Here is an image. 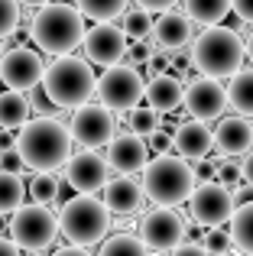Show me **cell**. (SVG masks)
Here are the masks:
<instances>
[{
    "instance_id": "cell-1",
    "label": "cell",
    "mask_w": 253,
    "mask_h": 256,
    "mask_svg": "<svg viewBox=\"0 0 253 256\" xmlns=\"http://www.w3.org/2000/svg\"><path fill=\"white\" fill-rule=\"evenodd\" d=\"M26 169L32 172H56L72 156V133L56 117H36L26 120L16 133V146Z\"/></svg>"
},
{
    "instance_id": "cell-2",
    "label": "cell",
    "mask_w": 253,
    "mask_h": 256,
    "mask_svg": "<svg viewBox=\"0 0 253 256\" xmlns=\"http://www.w3.org/2000/svg\"><path fill=\"white\" fill-rule=\"evenodd\" d=\"M30 36L42 52L62 56V52H72V49L82 46L84 16H82V10L72 6V4H42L39 13L32 16Z\"/></svg>"
},
{
    "instance_id": "cell-3",
    "label": "cell",
    "mask_w": 253,
    "mask_h": 256,
    "mask_svg": "<svg viewBox=\"0 0 253 256\" xmlns=\"http://www.w3.org/2000/svg\"><path fill=\"white\" fill-rule=\"evenodd\" d=\"M94 72L88 58H75L72 52L56 56V62L42 68V91L56 107H78L94 94Z\"/></svg>"
},
{
    "instance_id": "cell-4",
    "label": "cell",
    "mask_w": 253,
    "mask_h": 256,
    "mask_svg": "<svg viewBox=\"0 0 253 256\" xmlns=\"http://www.w3.org/2000/svg\"><path fill=\"white\" fill-rule=\"evenodd\" d=\"M140 172H143V194L156 204H182L195 188V172L178 152L176 156L159 152L156 159H146Z\"/></svg>"
},
{
    "instance_id": "cell-5",
    "label": "cell",
    "mask_w": 253,
    "mask_h": 256,
    "mask_svg": "<svg viewBox=\"0 0 253 256\" xmlns=\"http://www.w3.org/2000/svg\"><path fill=\"white\" fill-rule=\"evenodd\" d=\"M244 39L237 36L228 26L211 23L202 36L195 39V49H192V65H195L202 75L211 78H230L237 68L244 65Z\"/></svg>"
},
{
    "instance_id": "cell-6",
    "label": "cell",
    "mask_w": 253,
    "mask_h": 256,
    "mask_svg": "<svg viewBox=\"0 0 253 256\" xmlns=\"http://www.w3.org/2000/svg\"><path fill=\"white\" fill-rule=\"evenodd\" d=\"M108 230H110V211L104 201L84 192H78V198L65 201L62 214H58V234L72 246H94L104 240Z\"/></svg>"
},
{
    "instance_id": "cell-7",
    "label": "cell",
    "mask_w": 253,
    "mask_h": 256,
    "mask_svg": "<svg viewBox=\"0 0 253 256\" xmlns=\"http://www.w3.org/2000/svg\"><path fill=\"white\" fill-rule=\"evenodd\" d=\"M10 240L20 250H49L58 237V218L49 211V204H20L10 211V224H6Z\"/></svg>"
},
{
    "instance_id": "cell-8",
    "label": "cell",
    "mask_w": 253,
    "mask_h": 256,
    "mask_svg": "<svg viewBox=\"0 0 253 256\" xmlns=\"http://www.w3.org/2000/svg\"><path fill=\"white\" fill-rule=\"evenodd\" d=\"M94 94L104 107H110L114 114H126L130 107H136L143 100V78H140L136 65H108L101 78L94 82Z\"/></svg>"
},
{
    "instance_id": "cell-9",
    "label": "cell",
    "mask_w": 253,
    "mask_h": 256,
    "mask_svg": "<svg viewBox=\"0 0 253 256\" xmlns=\"http://www.w3.org/2000/svg\"><path fill=\"white\" fill-rule=\"evenodd\" d=\"M185 201H188L192 218L204 227H224L230 220V214H234V208H237L234 192H230L228 185H221L218 178L195 182V188H192V194Z\"/></svg>"
},
{
    "instance_id": "cell-10",
    "label": "cell",
    "mask_w": 253,
    "mask_h": 256,
    "mask_svg": "<svg viewBox=\"0 0 253 256\" xmlns=\"http://www.w3.org/2000/svg\"><path fill=\"white\" fill-rule=\"evenodd\" d=\"M68 133H72V143H78L82 150H101L117 133L114 110L104 107V104H88V100H82V104L75 107V114H72Z\"/></svg>"
},
{
    "instance_id": "cell-11",
    "label": "cell",
    "mask_w": 253,
    "mask_h": 256,
    "mask_svg": "<svg viewBox=\"0 0 253 256\" xmlns=\"http://www.w3.org/2000/svg\"><path fill=\"white\" fill-rule=\"evenodd\" d=\"M182 107L195 120H218L228 107V91H224L221 78H188V84L182 88Z\"/></svg>"
},
{
    "instance_id": "cell-12",
    "label": "cell",
    "mask_w": 253,
    "mask_h": 256,
    "mask_svg": "<svg viewBox=\"0 0 253 256\" xmlns=\"http://www.w3.org/2000/svg\"><path fill=\"white\" fill-rule=\"evenodd\" d=\"M185 234L188 227H185L182 214L176 211V204H159L140 220V240L146 244V250H176V244Z\"/></svg>"
},
{
    "instance_id": "cell-13",
    "label": "cell",
    "mask_w": 253,
    "mask_h": 256,
    "mask_svg": "<svg viewBox=\"0 0 253 256\" xmlns=\"http://www.w3.org/2000/svg\"><path fill=\"white\" fill-rule=\"evenodd\" d=\"M42 58L36 49H26V46H13L4 52L0 58V82L13 91H32L42 82Z\"/></svg>"
},
{
    "instance_id": "cell-14",
    "label": "cell",
    "mask_w": 253,
    "mask_h": 256,
    "mask_svg": "<svg viewBox=\"0 0 253 256\" xmlns=\"http://www.w3.org/2000/svg\"><path fill=\"white\" fill-rule=\"evenodd\" d=\"M82 46H84V58L91 65H108L114 62H124V52H126V36L120 26H114L110 20H98V26L84 30L82 36Z\"/></svg>"
},
{
    "instance_id": "cell-15",
    "label": "cell",
    "mask_w": 253,
    "mask_h": 256,
    "mask_svg": "<svg viewBox=\"0 0 253 256\" xmlns=\"http://www.w3.org/2000/svg\"><path fill=\"white\" fill-rule=\"evenodd\" d=\"M110 175V166L101 152L94 150H84V152H72L65 159V182H68L75 192H84V194H94L104 188Z\"/></svg>"
},
{
    "instance_id": "cell-16",
    "label": "cell",
    "mask_w": 253,
    "mask_h": 256,
    "mask_svg": "<svg viewBox=\"0 0 253 256\" xmlns=\"http://www.w3.org/2000/svg\"><path fill=\"white\" fill-rule=\"evenodd\" d=\"M146 159H150V146H146V140H143V133H120V136H110V143H108V166L114 172H126V175H133V172H140L146 166Z\"/></svg>"
},
{
    "instance_id": "cell-17",
    "label": "cell",
    "mask_w": 253,
    "mask_h": 256,
    "mask_svg": "<svg viewBox=\"0 0 253 256\" xmlns=\"http://www.w3.org/2000/svg\"><path fill=\"white\" fill-rule=\"evenodd\" d=\"M143 185H140L136 178H130L126 172H120L117 178L104 182V204H108L110 214H117V218H130V214L140 211V204H143Z\"/></svg>"
},
{
    "instance_id": "cell-18",
    "label": "cell",
    "mask_w": 253,
    "mask_h": 256,
    "mask_svg": "<svg viewBox=\"0 0 253 256\" xmlns=\"http://www.w3.org/2000/svg\"><path fill=\"white\" fill-rule=\"evenodd\" d=\"M211 146H214V130L208 126V120H195L188 117L185 124L176 126L172 133V150L185 159H198V156H208Z\"/></svg>"
},
{
    "instance_id": "cell-19",
    "label": "cell",
    "mask_w": 253,
    "mask_h": 256,
    "mask_svg": "<svg viewBox=\"0 0 253 256\" xmlns=\"http://www.w3.org/2000/svg\"><path fill=\"white\" fill-rule=\"evenodd\" d=\"M152 39H156L159 49L172 52V49H182V46L192 42V36H195V23H192V16H185V13H172V10H162V16L152 23Z\"/></svg>"
},
{
    "instance_id": "cell-20",
    "label": "cell",
    "mask_w": 253,
    "mask_h": 256,
    "mask_svg": "<svg viewBox=\"0 0 253 256\" xmlns=\"http://www.w3.org/2000/svg\"><path fill=\"white\" fill-rule=\"evenodd\" d=\"M214 143L228 156H244L253 146V124L247 117H240V114L237 117H224L214 130Z\"/></svg>"
},
{
    "instance_id": "cell-21",
    "label": "cell",
    "mask_w": 253,
    "mask_h": 256,
    "mask_svg": "<svg viewBox=\"0 0 253 256\" xmlns=\"http://www.w3.org/2000/svg\"><path fill=\"white\" fill-rule=\"evenodd\" d=\"M143 94L150 100V107H156L159 114H172L182 107V82L169 72L162 75H152L150 84H143Z\"/></svg>"
},
{
    "instance_id": "cell-22",
    "label": "cell",
    "mask_w": 253,
    "mask_h": 256,
    "mask_svg": "<svg viewBox=\"0 0 253 256\" xmlns=\"http://www.w3.org/2000/svg\"><path fill=\"white\" fill-rule=\"evenodd\" d=\"M228 91V104L234 107L240 117H253V68H237L230 75V84L224 88Z\"/></svg>"
},
{
    "instance_id": "cell-23",
    "label": "cell",
    "mask_w": 253,
    "mask_h": 256,
    "mask_svg": "<svg viewBox=\"0 0 253 256\" xmlns=\"http://www.w3.org/2000/svg\"><path fill=\"white\" fill-rule=\"evenodd\" d=\"M30 100H26V91H0V126L6 130H20V126L30 120Z\"/></svg>"
},
{
    "instance_id": "cell-24",
    "label": "cell",
    "mask_w": 253,
    "mask_h": 256,
    "mask_svg": "<svg viewBox=\"0 0 253 256\" xmlns=\"http://www.w3.org/2000/svg\"><path fill=\"white\" fill-rule=\"evenodd\" d=\"M230 246H237V250H247L253 253V201L247 204L234 208V214H230Z\"/></svg>"
},
{
    "instance_id": "cell-25",
    "label": "cell",
    "mask_w": 253,
    "mask_h": 256,
    "mask_svg": "<svg viewBox=\"0 0 253 256\" xmlns=\"http://www.w3.org/2000/svg\"><path fill=\"white\" fill-rule=\"evenodd\" d=\"M185 4V16H192L195 23H221L230 13V0H182Z\"/></svg>"
},
{
    "instance_id": "cell-26",
    "label": "cell",
    "mask_w": 253,
    "mask_h": 256,
    "mask_svg": "<svg viewBox=\"0 0 253 256\" xmlns=\"http://www.w3.org/2000/svg\"><path fill=\"white\" fill-rule=\"evenodd\" d=\"M23 194H26V185L20 178V172L0 169V214H10L13 208H20L23 204Z\"/></svg>"
},
{
    "instance_id": "cell-27",
    "label": "cell",
    "mask_w": 253,
    "mask_h": 256,
    "mask_svg": "<svg viewBox=\"0 0 253 256\" xmlns=\"http://www.w3.org/2000/svg\"><path fill=\"white\" fill-rule=\"evenodd\" d=\"M126 4L130 0H75L82 16H88V20H117L126 10Z\"/></svg>"
},
{
    "instance_id": "cell-28",
    "label": "cell",
    "mask_w": 253,
    "mask_h": 256,
    "mask_svg": "<svg viewBox=\"0 0 253 256\" xmlns=\"http://www.w3.org/2000/svg\"><path fill=\"white\" fill-rule=\"evenodd\" d=\"M120 30H124V36L126 39H133V42H136V39H150V32H152V20H150V13L143 10V6H136V10H124L120 13Z\"/></svg>"
},
{
    "instance_id": "cell-29",
    "label": "cell",
    "mask_w": 253,
    "mask_h": 256,
    "mask_svg": "<svg viewBox=\"0 0 253 256\" xmlns=\"http://www.w3.org/2000/svg\"><path fill=\"white\" fill-rule=\"evenodd\" d=\"M126 120H130V130L133 133H143V136H146V133H152V130H156V126H162V120H159V110H156V107H150V104H146V107H130V110H126Z\"/></svg>"
},
{
    "instance_id": "cell-30",
    "label": "cell",
    "mask_w": 253,
    "mask_h": 256,
    "mask_svg": "<svg viewBox=\"0 0 253 256\" xmlns=\"http://www.w3.org/2000/svg\"><path fill=\"white\" fill-rule=\"evenodd\" d=\"M30 194L39 204H52L58 198V178H52V172H36V178L30 182Z\"/></svg>"
},
{
    "instance_id": "cell-31",
    "label": "cell",
    "mask_w": 253,
    "mask_h": 256,
    "mask_svg": "<svg viewBox=\"0 0 253 256\" xmlns=\"http://www.w3.org/2000/svg\"><path fill=\"white\" fill-rule=\"evenodd\" d=\"M146 244L140 237H133V234H114V237L101 240V253L114 256V253H143Z\"/></svg>"
},
{
    "instance_id": "cell-32",
    "label": "cell",
    "mask_w": 253,
    "mask_h": 256,
    "mask_svg": "<svg viewBox=\"0 0 253 256\" xmlns=\"http://www.w3.org/2000/svg\"><path fill=\"white\" fill-rule=\"evenodd\" d=\"M20 26V0H0V39H10Z\"/></svg>"
},
{
    "instance_id": "cell-33",
    "label": "cell",
    "mask_w": 253,
    "mask_h": 256,
    "mask_svg": "<svg viewBox=\"0 0 253 256\" xmlns=\"http://www.w3.org/2000/svg\"><path fill=\"white\" fill-rule=\"evenodd\" d=\"M214 178L221 182V185L234 188L237 182H240V162H234V159H224V162H218V169H214Z\"/></svg>"
},
{
    "instance_id": "cell-34",
    "label": "cell",
    "mask_w": 253,
    "mask_h": 256,
    "mask_svg": "<svg viewBox=\"0 0 253 256\" xmlns=\"http://www.w3.org/2000/svg\"><path fill=\"white\" fill-rule=\"evenodd\" d=\"M228 246H230V234L221 230V227H211L202 240V250H211V253H221V250H228Z\"/></svg>"
},
{
    "instance_id": "cell-35",
    "label": "cell",
    "mask_w": 253,
    "mask_h": 256,
    "mask_svg": "<svg viewBox=\"0 0 253 256\" xmlns=\"http://www.w3.org/2000/svg\"><path fill=\"white\" fill-rule=\"evenodd\" d=\"M162 72H169V52L166 49H159V52H152L150 49V56H146V75H162Z\"/></svg>"
},
{
    "instance_id": "cell-36",
    "label": "cell",
    "mask_w": 253,
    "mask_h": 256,
    "mask_svg": "<svg viewBox=\"0 0 253 256\" xmlns=\"http://www.w3.org/2000/svg\"><path fill=\"white\" fill-rule=\"evenodd\" d=\"M146 136H150V140H146V146H150L152 152H169L172 150V133L162 130V126H156V130L146 133Z\"/></svg>"
},
{
    "instance_id": "cell-37",
    "label": "cell",
    "mask_w": 253,
    "mask_h": 256,
    "mask_svg": "<svg viewBox=\"0 0 253 256\" xmlns=\"http://www.w3.org/2000/svg\"><path fill=\"white\" fill-rule=\"evenodd\" d=\"M214 169H218V162L214 159H208V156H198L195 159V182H208V178H214Z\"/></svg>"
},
{
    "instance_id": "cell-38",
    "label": "cell",
    "mask_w": 253,
    "mask_h": 256,
    "mask_svg": "<svg viewBox=\"0 0 253 256\" xmlns=\"http://www.w3.org/2000/svg\"><path fill=\"white\" fill-rule=\"evenodd\" d=\"M0 169H6V172H23L26 166H23V159H20L16 150H4V152H0Z\"/></svg>"
},
{
    "instance_id": "cell-39",
    "label": "cell",
    "mask_w": 253,
    "mask_h": 256,
    "mask_svg": "<svg viewBox=\"0 0 253 256\" xmlns=\"http://www.w3.org/2000/svg\"><path fill=\"white\" fill-rule=\"evenodd\" d=\"M126 58H130V65H140V62H146V56H150V49L143 46V39H136V46H126V52H124Z\"/></svg>"
},
{
    "instance_id": "cell-40",
    "label": "cell",
    "mask_w": 253,
    "mask_h": 256,
    "mask_svg": "<svg viewBox=\"0 0 253 256\" xmlns=\"http://www.w3.org/2000/svg\"><path fill=\"white\" fill-rule=\"evenodd\" d=\"M230 10H234L244 23H253V0H230Z\"/></svg>"
},
{
    "instance_id": "cell-41",
    "label": "cell",
    "mask_w": 253,
    "mask_h": 256,
    "mask_svg": "<svg viewBox=\"0 0 253 256\" xmlns=\"http://www.w3.org/2000/svg\"><path fill=\"white\" fill-rule=\"evenodd\" d=\"M136 4L143 6L146 13H162V10H172L178 0H136Z\"/></svg>"
},
{
    "instance_id": "cell-42",
    "label": "cell",
    "mask_w": 253,
    "mask_h": 256,
    "mask_svg": "<svg viewBox=\"0 0 253 256\" xmlns=\"http://www.w3.org/2000/svg\"><path fill=\"white\" fill-rule=\"evenodd\" d=\"M240 182H247L253 188V150H247V156H244V162H240Z\"/></svg>"
},
{
    "instance_id": "cell-43",
    "label": "cell",
    "mask_w": 253,
    "mask_h": 256,
    "mask_svg": "<svg viewBox=\"0 0 253 256\" xmlns=\"http://www.w3.org/2000/svg\"><path fill=\"white\" fill-rule=\"evenodd\" d=\"M13 146H16V133L6 130V126H0V152H4V150H13Z\"/></svg>"
},
{
    "instance_id": "cell-44",
    "label": "cell",
    "mask_w": 253,
    "mask_h": 256,
    "mask_svg": "<svg viewBox=\"0 0 253 256\" xmlns=\"http://www.w3.org/2000/svg\"><path fill=\"white\" fill-rule=\"evenodd\" d=\"M20 246L13 244V240H6V237H0V253H16Z\"/></svg>"
},
{
    "instance_id": "cell-45",
    "label": "cell",
    "mask_w": 253,
    "mask_h": 256,
    "mask_svg": "<svg viewBox=\"0 0 253 256\" xmlns=\"http://www.w3.org/2000/svg\"><path fill=\"white\" fill-rule=\"evenodd\" d=\"M23 6H42V4H49V0H20Z\"/></svg>"
},
{
    "instance_id": "cell-46",
    "label": "cell",
    "mask_w": 253,
    "mask_h": 256,
    "mask_svg": "<svg viewBox=\"0 0 253 256\" xmlns=\"http://www.w3.org/2000/svg\"><path fill=\"white\" fill-rule=\"evenodd\" d=\"M244 52L250 56V62H253V32H250V39H247V46H244Z\"/></svg>"
},
{
    "instance_id": "cell-47",
    "label": "cell",
    "mask_w": 253,
    "mask_h": 256,
    "mask_svg": "<svg viewBox=\"0 0 253 256\" xmlns=\"http://www.w3.org/2000/svg\"><path fill=\"white\" fill-rule=\"evenodd\" d=\"M4 227H6V224H4V214H0V230H4Z\"/></svg>"
}]
</instances>
